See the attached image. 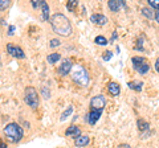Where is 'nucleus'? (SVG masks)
<instances>
[{"instance_id":"obj_10","label":"nucleus","mask_w":159,"mask_h":148,"mask_svg":"<svg viewBox=\"0 0 159 148\" xmlns=\"http://www.w3.org/2000/svg\"><path fill=\"white\" fill-rule=\"evenodd\" d=\"M102 111H97V110H90V112L86 115V122L89 124H96L98 122V119L101 118Z\"/></svg>"},{"instance_id":"obj_7","label":"nucleus","mask_w":159,"mask_h":148,"mask_svg":"<svg viewBox=\"0 0 159 148\" xmlns=\"http://www.w3.org/2000/svg\"><path fill=\"white\" fill-rule=\"evenodd\" d=\"M7 52H8V54H11V56L15 58H20V60L25 58V53H24L23 49L17 45H15L12 42L7 44Z\"/></svg>"},{"instance_id":"obj_19","label":"nucleus","mask_w":159,"mask_h":148,"mask_svg":"<svg viewBox=\"0 0 159 148\" xmlns=\"http://www.w3.org/2000/svg\"><path fill=\"white\" fill-rule=\"evenodd\" d=\"M94 42H96L97 45H101V46L107 45V40H106V37H103V36H97L94 38Z\"/></svg>"},{"instance_id":"obj_5","label":"nucleus","mask_w":159,"mask_h":148,"mask_svg":"<svg viewBox=\"0 0 159 148\" xmlns=\"http://www.w3.org/2000/svg\"><path fill=\"white\" fill-rule=\"evenodd\" d=\"M131 63H133V69L137 70L139 74H147L148 70H150V65L147 63V61L145 60L143 57H139V56H135L131 58Z\"/></svg>"},{"instance_id":"obj_6","label":"nucleus","mask_w":159,"mask_h":148,"mask_svg":"<svg viewBox=\"0 0 159 148\" xmlns=\"http://www.w3.org/2000/svg\"><path fill=\"white\" fill-rule=\"evenodd\" d=\"M106 105V99L102 94L94 95L90 101V107L92 110H97V111H103V107Z\"/></svg>"},{"instance_id":"obj_2","label":"nucleus","mask_w":159,"mask_h":148,"mask_svg":"<svg viewBox=\"0 0 159 148\" xmlns=\"http://www.w3.org/2000/svg\"><path fill=\"white\" fill-rule=\"evenodd\" d=\"M4 135H6V137L12 141V143H17L23 139L24 136V130L21 128V126L17 124V123H8V124L4 127Z\"/></svg>"},{"instance_id":"obj_28","label":"nucleus","mask_w":159,"mask_h":148,"mask_svg":"<svg viewBox=\"0 0 159 148\" xmlns=\"http://www.w3.org/2000/svg\"><path fill=\"white\" fill-rule=\"evenodd\" d=\"M118 148H131V147L129 146L127 143H122V144H119V146H118Z\"/></svg>"},{"instance_id":"obj_1","label":"nucleus","mask_w":159,"mask_h":148,"mask_svg":"<svg viewBox=\"0 0 159 148\" xmlns=\"http://www.w3.org/2000/svg\"><path fill=\"white\" fill-rule=\"evenodd\" d=\"M51 25L54 33L60 34V36H70L72 34V24L69 19L62 13H54L51 17Z\"/></svg>"},{"instance_id":"obj_16","label":"nucleus","mask_w":159,"mask_h":148,"mask_svg":"<svg viewBox=\"0 0 159 148\" xmlns=\"http://www.w3.org/2000/svg\"><path fill=\"white\" fill-rule=\"evenodd\" d=\"M41 13H43V20L44 21H48V20H51L49 19V6L45 3V2H43V6H41Z\"/></svg>"},{"instance_id":"obj_22","label":"nucleus","mask_w":159,"mask_h":148,"mask_svg":"<svg viewBox=\"0 0 159 148\" xmlns=\"http://www.w3.org/2000/svg\"><path fill=\"white\" fill-rule=\"evenodd\" d=\"M78 6V2L77 0H70V2L66 3V8L69 9V11H74V8H76Z\"/></svg>"},{"instance_id":"obj_8","label":"nucleus","mask_w":159,"mask_h":148,"mask_svg":"<svg viewBox=\"0 0 159 148\" xmlns=\"http://www.w3.org/2000/svg\"><path fill=\"white\" fill-rule=\"evenodd\" d=\"M72 70H73V62L70 60H64L58 67V73L61 76H68L69 73H72Z\"/></svg>"},{"instance_id":"obj_11","label":"nucleus","mask_w":159,"mask_h":148,"mask_svg":"<svg viewBox=\"0 0 159 148\" xmlns=\"http://www.w3.org/2000/svg\"><path fill=\"white\" fill-rule=\"evenodd\" d=\"M65 135L73 137V139H77L78 136H81V130H80V127H77V126H74V124H73V126H70V127H68V128H66Z\"/></svg>"},{"instance_id":"obj_21","label":"nucleus","mask_w":159,"mask_h":148,"mask_svg":"<svg viewBox=\"0 0 159 148\" xmlns=\"http://www.w3.org/2000/svg\"><path fill=\"white\" fill-rule=\"evenodd\" d=\"M72 112H73V107H72V106H69V107L66 108V110H65V111H64L62 114H61V120H65L66 118L72 114Z\"/></svg>"},{"instance_id":"obj_31","label":"nucleus","mask_w":159,"mask_h":148,"mask_svg":"<svg viewBox=\"0 0 159 148\" xmlns=\"http://www.w3.org/2000/svg\"><path fill=\"white\" fill-rule=\"evenodd\" d=\"M155 20H157V23H159V11L155 12Z\"/></svg>"},{"instance_id":"obj_27","label":"nucleus","mask_w":159,"mask_h":148,"mask_svg":"<svg viewBox=\"0 0 159 148\" xmlns=\"http://www.w3.org/2000/svg\"><path fill=\"white\" fill-rule=\"evenodd\" d=\"M15 29H16V28H15V25H11V27H9V29H8V34H9V36H12V34H13Z\"/></svg>"},{"instance_id":"obj_17","label":"nucleus","mask_w":159,"mask_h":148,"mask_svg":"<svg viewBox=\"0 0 159 148\" xmlns=\"http://www.w3.org/2000/svg\"><path fill=\"white\" fill-rule=\"evenodd\" d=\"M127 86L130 89H133V90H135V91H142L143 82H141V81H133V82H129Z\"/></svg>"},{"instance_id":"obj_3","label":"nucleus","mask_w":159,"mask_h":148,"mask_svg":"<svg viewBox=\"0 0 159 148\" xmlns=\"http://www.w3.org/2000/svg\"><path fill=\"white\" fill-rule=\"evenodd\" d=\"M70 76L73 78V81L78 83L80 86H86L88 82H89V76H88V72L86 69L81 66V65H74L73 66V70L70 73Z\"/></svg>"},{"instance_id":"obj_32","label":"nucleus","mask_w":159,"mask_h":148,"mask_svg":"<svg viewBox=\"0 0 159 148\" xmlns=\"http://www.w3.org/2000/svg\"><path fill=\"white\" fill-rule=\"evenodd\" d=\"M2 148H7V146L4 144V143H2Z\"/></svg>"},{"instance_id":"obj_14","label":"nucleus","mask_w":159,"mask_h":148,"mask_svg":"<svg viewBox=\"0 0 159 148\" xmlns=\"http://www.w3.org/2000/svg\"><path fill=\"white\" fill-rule=\"evenodd\" d=\"M107 89H109V93H110L111 95H114V97L119 95V93H121V87H119V85L117 82H110L107 85Z\"/></svg>"},{"instance_id":"obj_23","label":"nucleus","mask_w":159,"mask_h":148,"mask_svg":"<svg viewBox=\"0 0 159 148\" xmlns=\"http://www.w3.org/2000/svg\"><path fill=\"white\" fill-rule=\"evenodd\" d=\"M148 6H150L152 9H157L159 11V0H147Z\"/></svg>"},{"instance_id":"obj_13","label":"nucleus","mask_w":159,"mask_h":148,"mask_svg":"<svg viewBox=\"0 0 159 148\" xmlns=\"http://www.w3.org/2000/svg\"><path fill=\"white\" fill-rule=\"evenodd\" d=\"M89 141H90L89 136L81 135V136H78L77 139H74V146H76V147H85V146L89 144Z\"/></svg>"},{"instance_id":"obj_9","label":"nucleus","mask_w":159,"mask_h":148,"mask_svg":"<svg viewBox=\"0 0 159 148\" xmlns=\"http://www.w3.org/2000/svg\"><path fill=\"white\" fill-rule=\"evenodd\" d=\"M90 21L94 23L96 25H106V23H107V17L105 16V15H102V13H94L90 16Z\"/></svg>"},{"instance_id":"obj_30","label":"nucleus","mask_w":159,"mask_h":148,"mask_svg":"<svg viewBox=\"0 0 159 148\" xmlns=\"http://www.w3.org/2000/svg\"><path fill=\"white\" fill-rule=\"evenodd\" d=\"M155 70L159 73V58H157V61H155Z\"/></svg>"},{"instance_id":"obj_20","label":"nucleus","mask_w":159,"mask_h":148,"mask_svg":"<svg viewBox=\"0 0 159 148\" xmlns=\"http://www.w3.org/2000/svg\"><path fill=\"white\" fill-rule=\"evenodd\" d=\"M138 128H139L141 131H146V130H148V128H150V126H148V123L145 122L143 119H138Z\"/></svg>"},{"instance_id":"obj_29","label":"nucleus","mask_w":159,"mask_h":148,"mask_svg":"<svg viewBox=\"0 0 159 148\" xmlns=\"http://www.w3.org/2000/svg\"><path fill=\"white\" fill-rule=\"evenodd\" d=\"M43 94L45 95V98H49V90L47 91V87H44V89H43Z\"/></svg>"},{"instance_id":"obj_4","label":"nucleus","mask_w":159,"mask_h":148,"mask_svg":"<svg viewBox=\"0 0 159 148\" xmlns=\"http://www.w3.org/2000/svg\"><path fill=\"white\" fill-rule=\"evenodd\" d=\"M24 102L31 107V108H37L40 105V101H39V93L34 87L29 86L25 89V97H24Z\"/></svg>"},{"instance_id":"obj_24","label":"nucleus","mask_w":159,"mask_h":148,"mask_svg":"<svg viewBox=\"0 0 159 148\" xmlns=\"http://www.w3.org/2000/svg\"><path fill=\"white\" fill-rule=\"evenodd\" d=\"M8 6H9L8 0H2V2H0V11H4V9H6Z\"/></svg>"},{"instance_id":"obj_15","label":"nucleus","mask_w":159,"mask_h":148,"mask_svg":"<svg viewBox=\"0 0 159 148\" xmlns=\"http://www.w3.org/2000/svg\"><path fill=\"white\" fill-rule=\"evenodd\" d=\"M60 58H61V54L57 53V52H54V53H51V54H48V57H47V61L48 63H51V65H53V63H56Z\"/></svg>"},{"instance_id":"obj_18","label":"nucleus","mask_w":159,"mask_h":148,"mask_svg":"<svg viewBox=\"0 0 159 148\" xmlns=\"http://www.w3.org/2000/svg\"><path fill=\"white\" fill-rule=\"evenodd\" d=\"M141 12H142L143 16H146L147 19H155V13L152 12V9H151V8H148V7H143Z\"/></svg>"},{"instance_id":"obj_26","label":"nucleus","mask_w":159,"mask_h":148,"mask_svg":"<svg viewBox=\"0 0 159 148\" xmlns=\"http://www.w3.org/2000/svg\"><path fill=\"white\" fill-rule=\"evenodd\" d=\"M60 44H61V42H60L58 38H53V40H51V46H52V48H56V46H58Z\"/></svg>"},{"instance_id":"obj_12","label":"nucleus","mask_w":159,"mask_h":148,"mask_svg":"<svg viewBox=\"0 0 159 148\" xmlns=\"http://www.w3.org/2000/svg\"><path fill=\"white\" fill-rule=\"evenodd\" d=\"M107 6L111 9V12H118L122 7H126V4L121 2V0H110V2L107 3Z\"/></svg>"},{"instance_id":"obj_25","label":"nucleus","mask_w":159,"mask_h":148,"mask_svg":"<svg viewBox=\"0 0 159 148\" xmlns=\"http://www.w3.org/2000/svg\"><path fill=\"white\" fill-rule=\"evenodd\" d=\"M111 56H113V53L111 52H109V50H106L105 53H103V60L105 61H109L111 58Z\"/></svg>"}]
</instances>
